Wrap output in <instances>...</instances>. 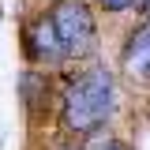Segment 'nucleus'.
I'll return each instance as SVG.
<instances>
[{
  "mask_svg": "<svg viewBox=\"0 0 150 150\" xmlns=\"http://www.w3.org/2000/svg\"><path fill=\"white\" fill-rule=\"evenodd\" d=\"M26 53L38 64H56L64 60V49H60V38H56L49 15H38L30 26H26Z\"/></svg>",
  "mask_w": 150,
  "mask_h": 150,
  "instance_id": "nucleus-4",
  "label": "nucleus"
},
{
  "mask_svg": "<svg viewBox=\"0 0 150 150\" xmlns=\"http://www.w3.org/2000/svg\"><path fill=\"white\" fill-rule=\"evenodd\" d=\"M49 23H53L56 38H60L64 56L83 60V56H90L98 49V26H94L86 0H56L49 8Z\"/></svg>",
  "mask_w": 150,
  "mask_h": 150,
  "instance_id": "nucleus-2",
  "label": "nucleus"
},
{
  "mask_svg": "<svg viewBox=\"0 0 150 150\" xmlns=\"http://www.w3.org/2000/svg\"><path fill=\"white\" fill-rule=\"evenodd\" d=\"M98 4H101L105 11H112V15H116V11H124V8H131L135 0H98Z\"/></svg>",
  "mask_w": 150,
  "mask_h": 150,
  "instance_id": "nucleus-5",
  "label": "nucleus"
},
{
  "mask_svg": "<svg viewBox=\"0 0 150 150\" xmlns=\"http://www.w3.org/2000/svg\"><path fill=\"white\" fill-rule=\"evenodd\" d=\"M135 4H139V8H143V11H150V0H135Z\"/></svg>",
  "mask_w": 150,
  "mask_h": 150,
  "instance_id": "nucleus-7",
  "label": "nucleus"
},
{
  "mask_svg": "<svg viewBox=\"0 0 150 150\" xmlns=\"http://www.w3.org/2000/svg\"><path fill=\"white\" fill-rule=\"evenodd\" d=\"M112 75L105 68H90L86 75H79L68 94H64V105H60V124L71 131V135H94L98 128H105V120L112 116Z\"/></svg>",
  "mask_w": 150,
  "mask_h": 150,
  "instance_id": "nucleus-1",
  "label": "nucleus"
},
{
  "mask_svg": "<svg viewBox=\"0 0 150 150\" xmlns=\"http://www.w3.org/2000/svg\"><path fill=\"white\" fill-rule=\"evenodd\" d=\"M120 68L135 83H150V19L128 34L124 53H120Z\"/></svg>",
  "mask_w": 150,
  "mask_h": 150,
  "instance_id": "nucleus-3",
  "label": "nucleus"
},
{
  "mask_svg": "<svg viewBox=\"0 0 150 150\" xmlns=\"http://www.w3.org/2000/svg\"><path fill=\"white\" fill-rule=\"evenodd\" d=\"M101 150H131V146H128V143H116V139H109V143H105Z\"/></svg>",
  "mask_w": 150,
  "mask_h": 150,
  "instance_id": "nucleus-6",
  "label": "nucleus"
}]
</instances>
